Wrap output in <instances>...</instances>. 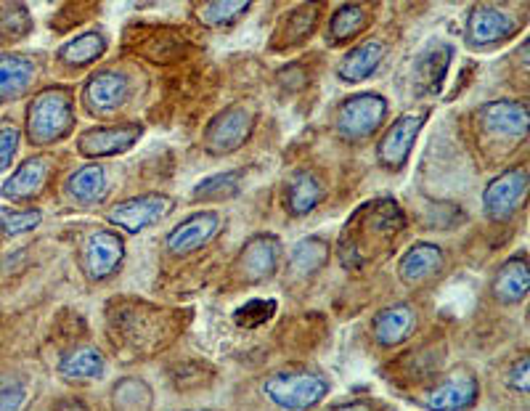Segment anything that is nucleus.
Listing matches in <instances>:
<instances>
[{"label": "nucleus", "mask_w": 530, "mask_h": 411, "mask_svg": "<svg viewBox=\"0 0 530 411\" xmlns=\"http://www.w3.org/2000/svg\"><path fill=\"white\" fill-rule=\"evenodd\" d=\"M75 128L72 96L61 88L40 91L27 107V136L32 144H56Z\"/></svg>", "instance_id": "nucleus-1"}, {"label": "nucleus", "mask_w": 530, "mask_h": 411, "mask_svg": "<svg viewBox=\"0 0 530 411\" xmlns=\"http://www.w3.org/2000/svg\"><path fill=\"white\" fill-rule=\"evenodd\" d=\"M271 404L284 411H308L318 406L329 393V382L313 372L271 374L263 385Z\"/></svg>", "instance_id": "nucleus-2"}, {"label": "nucleus", "mask_w": 530, "mask_h": 411, "mask_svg": "<svg viewBox=\"0 0 530 411\" xmlns=\"http://www.w3.org/2000/svg\"><path fill=\"white\" fill-rule=\"evenodd\" d=\"M387 117V101L379 93H356L340 104L337 130L345 141H364L374 136Z\"/></svg>", "instance_id": "nucleus-3"}, {"label": "nucleus", "mask_w": 530, "mask_h": 411, "mask_svg": "<svg viewBox=\"0 0 530 411\" xmlns=\"http://www.w3.org/2000/svg\"><path fill=\"white\" fill-rule=\"evenodd\" d=\"M480 130L493 141H515L520 144L528 136V104L517 99H499L485 104L477 112Z\"/></svg>", "instance_id": "nucleus-4"}, {"label": "nucleus", "mask_w": 530, "mask_h": 411, "mask_svg": "<svg viewBox=\"0 0 530 411\" xmlns=\"http://www.w3.org/2000/svg\"><path fill=\"white\" fill-rule=\"evenodd\" d=\"M528 191V170L509 168L493 178L483 191V213L491 221H509L523 207Z\"/></svg>", "instance_id": "nucleus-5"}, {"label": "nucleus", "mask_w": 530, "mask_h": 411, "mask_svg": "<svg viewBox=\"0 0 530 411\" xmlns=\"http://www.w3.org/2000/svg\"><path fill=\"white\" fill-rule=\"evenodd\" d=\"M255 117L244 107H228L210 120L205 130V149L212 154H231L252 136Z\"/></svg>", "instance_id": "nucleus-6"}, {"label": "nucleus", "mask_w": 530, "mask_h": 411, "mask_svg": "<svg viewBox=\"0 0 530 411\" xmlns=\"http://www.w3.org/2000/svg\"><path fill=\"white\" fill-rule=\"evenodd\" d=\"M173 210V199L165 194H144V197H133L128 202L114 205L106 213V221L112 226H120L128 234H138V231L149 229L154 223H159L167 213Z\"/></svg>", "instance_id": "nucleus-7"}, {"label": "nucleus", "mask_w": 530, "mask_h": 411, "mask_svg": "<svg viewBox=\"0 0 530 411\" xmlns=\"http://www.w3.org/2000/svg\"><path fill=\"white\" fill-rule=\"evenodd\" d=\"M125 260V242L114 231H93L83 244V271L93 282L109 279Z\"/></svg>", "instance_id": "nucleus-8"}, {"label": "nucleus", "mask_w": 530, "mask_h": 411, "mask_svg": "<svg viewBox=\"0 0 530 411\" xmlns=\"http://www.w3.org/2000/svg\"><path fill=\"white\" fill-rule=\"evenodd\" d=\"M144 128L136 125V122H122V125H104V128H91L85 130L80 141H77V149L83 157H114V154H122L133 149L138 144Z\"/></svg>", "instance_id": "nucleus-9"}, {"label": "nucleus", "mask_w": 530, "mask_h": 411, "mask_svg": "<svg viewBox=\"0 0 530 411\" xmlns=\"http://www.w3.org/2000/svg\"><path fill=\"white\" fill-rule=\"evenodd\" d=\"M517 32V19L515 16L504 14L496 6H475L467 16V43L475 48L483 46H496L504 43Z\"/></svg>", "instance_id": "nucleus-10"}, {"label": "nucleus", "mask_w": 530, "mask_h": 411, "mask_svg": "<svg viewBox=\"0 0 530 411\" xmlns=\"http://www.w3.org/2000/svg\"><path fill=\"white\" fill-rule=\"evenodd\" d=\"M427 115H403L385 130V136L379 141V162L385 168H403L409 160L411 149L417 144L419 130L424 128Z\"/></svg>", "instance_id": "nucleus-11"}, {"label": "nucleus", "mask_w": 530, "mask_h": 411, "mask_svg": "<svg viewBox=\"0 0 530 411\" xmlns=\"http://www.w3.org/2000/svg\"><path fill=\"white\" fill-rule=\"evenodd\" d=\"M128 77L122 72H96L85 83L83 104L93 117H106L128 101Z\"/></svg>", "instance_id": "nucleus-12"}, {"label": "nucleus", "mask_w": 530, "mask_h": 411, "mask_svg": "<svg viewBox=\"0 0 530 411\" xmlns=\"http://www.w3.org/2000/svg\"><path fill=\"white\" fill-rule=\"evenodd\" d=\"M220 231L218 213H197L181 221L170 234H167V252L175 258L191 255V252L202 250L207 242H212Z\"/></svg>", "instance_id": "nucleus-13"}, {"label": "nucleus", "mask_w": 530, "mask_h": 411, "mask_svg": "<svg viewBox=\"0 0 530 411\" xmlns=\"http://www.w3.org/2000/svg\"><path fill=\"white\" fill-rule=\"evenodd\" d=\"M51 160L48 157H30L22 162V168L0 186V197L11 199V202H24V199H35L40 191L46 189L48 178H51Z\"/></svg>", "instance_id": "nucleus-14"}, {"label": "nucleus", "mask_w": 530, "mask_h": 411, "mask_svg": "<svg viewBox=\"0 0 530 411\" xmlns=\"http://www.w3.org/2000/svg\"><path fill=\"white\" fill-rule=\"evenodd\" d=\"M477 401V380L475 374L462 372L448 377L443 385H438L435 390H430L422 398V404L430 411H464L475 406Z\"/></svg>", "instance_id": "nucleus-15"}, {"label": "nucleus", "mask_w": 530, "mask_h": 411, "mask_svg": "<svg viewBox=\"0 0 530 411\" xmlns=\"http://www.w3.org/2000/svg\"><path fill=\"white\" fill-rule=\"evenodd\" d=\"M281 255V242L271 234H260L244 244L242 255H239V271L247 282H260L276 271Z\"/></svg>", "instance_id": "nucleus-16"}, {"label": "nucleus", "mask_w": 530, "mask_h": 411, "mask_svg": "<svg viewBox=\"0 0 530 411\" xmlns=\"http://www.w3.org/2000/svg\"><path fill=\"white\" fill-rule=\"evenodd\" d=\"M451 56H454V48L446 46V43H432L417 56V61H414V88H417L419 96L443 91Z\"/></svg>", "instance_id": "nucleus-17"}, {"label": "nucleus", "mask_w": 530, "mask_h": 411, "mask_svg": "<svg viewBox=\"0 0 530 411\" xmlns=\"http://www.w3.org/2000/svg\"><path fill=\"white\" fill-rule=\"evenodd\" d=\"M417 329V313L411 311L406 303H395L390 308H382V311L374 316L371 321V332H374V340L385 348H393V345L406 343Z\"/></svg>", "instance_id": "nucleus-18"}, {"label": "nucleus", "mask_w": 530, "mask_h": 411, "mask_svg": "<svg viewBox=\"0 0 530 411\" xmlns=\"http://www.w3.org/2000/svg\"><path fill=\"white\" fill-rule=\"evenodd\" d=\"M446 266V255L438 244L432 242H417L411 250L403 252L401 263H398V276L403 282L419 284L440 274V268Z\"/></svg>", "instance_id": "nucleus-19"}, {"label": "nucleus", "mask_w": 530, "mask_h": 411, "mask_svg": "<svg viewBox=\"0 0 530 411\" xmlns=\"http://www.w3.org/2000/svg\"><path fill=\"white\" fill-rule=\"evenodd\" d=\"M493 297L504 305L523 303L530 290V268L525 255H515L501 263V268L493 276Z\"/></svg>", "instance_id": "nucleus-20"}, {"label": "nucleus", "mask_w": 530, "mask_h": 411, "mask_svg": "<svg viewBox=\"0 0 530 411\" xmlns=\"http://www.w3.org/2000/svg\"><path fill=\"white\" fill-rule=\"evenodd\" d=\"M385 51L387 48L382 46L379 40H366V43H361V46L342 56L337 75H340L345 83H361V80L374 75V69L385 59Z\"/></svg>", "instance_id": "nucleus-21"}, {"label": "nucleus", "mask_w": 530, "mask_h": 411, "mask_svg": "<svg viewBox=\"0 0 530 411\" xmlns=\"http://www.w3.org/2000/svg\"><path fill=\"white\" fill-rule=\"evenodd\" d=\"M32 77H35V64L30 56L0 54V104L27 91Z\"/></svg>", "instance_id": "nucleus-22"}, {"label": "nucleus", "mask_w": 530, "mask_h": 411, "mask_svg": "<svg viewBox=\"0 0 530 411\" xmlns=\"http://www.w3.org/2000/svg\"><path fill=\"white\" fill-rule=\"evenodd\" d=\"M106 191H109V183H106V170L101 165H83L67 178V194L80 205H99Z\"/></svg>", "instance_id": "nucleus-23"}, {"label": "nucleus", "mask_w": 530, "mask_h": 411, "mask_svg": "<svg viewBox=\"0 0 530 411\" xmlns=\"http://www.w3.org/2000/svg\"><path fill=\"white\" fill-rule=\"evenodd\" d=\"M321 199H324V186L308 170L295 173L292 181L287 183V191H284V205H287L289 215H297V218L311 213Z\"/></svg>", "instance_id": "nucleus-24"}, {"label": "nucleus", "mask_w": 530, "mask_h": 411, "mask_svg": "<svg viewBox=\"0 0 530 411\" xmlns=\"http://www.w3.org/2000/svg\"><path fill=\"white\" fill-rule=\"evenodd\" d=\"M106 361L96 348L85 345V348H75L67 356L61 358L59 372L61 377H67L72 382H85V380H99L104 377Z\"/></svg>", "instance_id": "nucleus-25"}, {"label": "nucleus", "mask_w": 530, "mask_h": 411, "mask_svg": "<svg viewBox=\"0 0 530 411\" xmlns=\"http://www.w3.org/2000/svg\"><path fill=\"white\" fill-rule=\"evenodd\" d=\"M106 51V38L101 32H83L77 35L69 43H64L59 51V59L69 67H85V64H93L96 59H101Z\"/></svg>", "instance_id": "nucleus-26"}, {"label": "nucleus", "mask_w": 530, "mask_h": 411, "mask_svg": "<svg viewBox=\"0 0 530 411\" xmlns=\"http://www.w3.org/2000/svg\"><path fill=\"white\" fill-rule=\"evenodd\" d=\"M114 411H149L152 409V388L138 377H125L112 390Z\"/></svg>", "instance_id": "nucleus-27"}, {"label": "nucleus", "mask_w": 530, "mask_h": 411, "mask_svg": "<svg viewBox=\"0 0 530 411\" xmlns=\"http://www.w3.org/2000/svg\"><path fill=\"white\" fill-rule=\"evenodd\" d=\"M329 258V244L321 236H305L303 242L292 250V274L311 276L324 266Z\"/></svg>", "instance_id": "nucleus-28"}, {"label": "nucleus", "mask_w": 530, "mask_h": 411, "mask_svg": "<svg viewBox=\"0 0 530 411\" xmlns=\"http://www.w3.org/2000/svg\"><path fill=\"white\" fill-rule=\"evenodd\" d=\"M366 11L356 3H345L334 11L332 22H329V40L332 43H348L350 38H356L358 32L364 30Z\"/></svg>", "instance_id": "nucleus-29"}, {"label": "nucleus", "mask_w": 530, "mask_h": 411, "mask_svg": "<svg viewBox=\"0 0 530 411\" xmlns=\"http://www.w3.org/2000/svg\"><path fill=\"white\" fill-rule=\"evenodd\" d=\"M250 6V0H215V3H205V6L199 8L197 16L199 22L207 24V27H228L239 16L247 14Z\"/></svg>", "instance_id": "nucleus-30"}, {"label": "nucleus", "mask_w": 530, "mask_h": 411, "mask_svg": "<svg viewBox=\"0 0 530 411\" xmlns=\"http://www.w3.org/2000/svg\"><path fill=\"white\" fill-rule=\"evenodd\" d=\"M239 189H242V173H218V176H210L202 183H197L194 191H191V197L197 199V202H205V199H228L234 197Z\"/></svg>", "instance_id": "nucleus-31"}, {"label": "nucleus", "mask_w": 530, "mask_h": 411, "mask_svg": "<svg viewBox=\"0 0 530 411\" xmlns=\"http://www.w3.org/2000/svg\"><path fill=\"white\" fill-rule=\"evenodd\" d=\"M276 305H279L276 300H250V303H244L239 311H234L236 327H263L265 321H271L273 316H276Z\"/></svg>", "instance_id": "nucleus-32"}, {"label": "nucleus", "mask_w": 530, "mask_h": 411, "mask_svg": "<svg viewBox=\"0 0 530 411\" xmlns=\"http://www.w3.org/2000/svg\"><path fill=\"white\" fill-rule=\"evenodd\" d=\"M43 221L40 210H11V207H0V229L8 236L24 234V231L35 229Z\"/></svg>", "instance_id": "nucleus-33"}, {"label": "nucleus", "mask_w": 530, "mask_h": 411, "mask_svg": "<svg viewBox=\"0 0 530 411\" xmlns=\"http://www.w3.org/2000/svg\"><path fill=\"white\" fill-rule=\"evenodd\" d=\"M19 138H22V133L16 128H11V125H6V128H0V173L11 165V160H14L16 149H19Z\"/></svg>", "instance_id": "nucleus-34"}, {"label": "nucleus", "mask_w": 530, "mask_h": 411, "mask_svg": "<svg viewBox=\"0 0 530 411\" xmlns=\"http://www.w3.org/2000/svg\"><path fill=\"white\" fill-rule=\"evenodd\" d=\"M509 388L517 390V393H528L530 390V358L520 356L515 364L509 366Z\"/></svg>", "instance_id": "nucleus-35"}, {"label": "nucleus", "mask_w": 530, "mask_h": 411, "mask_svg": "<svg viewBox=\"0 0 530 411\" xmlns=\"http://www.w3.org/2000/svg\"><path fill=\"white\" fill-rule=\"evenodd\" d=\"M24 398H27V393L19 385L16 388H3L0 390V411H16L24 404Z\"/></svg>", "instance_id": "nucleus-36"}, {"label": "nucleus", "mask_w": 530, "mask_h": 411, "mask_svg": "<svg viewBox=\"0 0 530 411\" xmlns=\"http://www.w3.org/2000/svg\"><path fill=\"white\" fill-rule=\"evenodd\" d=\"M53 411H88V404H83L80 398H61L56 401Z\"/></svg>", "instance_id": "nucleus-37"}, {"label": "nucleus", "mask_w": 530, "mask_h": 411, "mask_svg": "<svg viewBox=\"0 0 530 411\" xmlns=\"http://www.w3.org/2000/svg\"><path fill=\"white\" fill-rule=\"evenodd\" d=\"M332 411H371L366 404H345V406H337V409Z\"/></svg>", "instance_id": "nucleus-38"}]
</instances>
